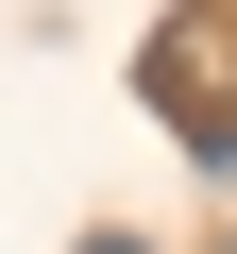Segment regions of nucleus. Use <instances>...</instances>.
Returning a JSON list of instances; mask_svg holds the SVG:
<instances>
[{
    "instance_id": "f03ea898",
    "label": "nucleus",
    "mask_w": 237,
    "mask_h": 254,
    "mask_svg": "<svg viewBox=\"0 0 237 254\" xmlns=\"http://www.w3.org/2000/svg\"><path fill=\"white\" fill-rule=\"evenodd\" d=\"M220 254H237V237H220Z\"/></svg>"
},
{
    "instance_id": "f257e3e1",
    "label": "nucleus",
    "mask_w": 237,
    "mask_h": 254,
    "mask_svg": "<svg viewBox=\"0 0 237 254\" xmlns=\"http://www.w3.org/2000/svg\"><path fill=\"white\" fill-rule=\"evenodd\" d=\"M85 254H153V237H85Z\"/></svg>"
}]
</instances>
